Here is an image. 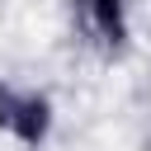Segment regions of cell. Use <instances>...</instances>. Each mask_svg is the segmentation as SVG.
Wrapping results in <instances>:
<instances>
[{"mask_svg": "<svg viewBox=\"0 0 151 151\" xmlns=\"http://www.w3.org/2000/svg\"><path fill=\"white\" fill-rule=\"evenodd\" d=\"M76 19L104 52H118L127 38V5L123 0H76Z\"/></svg>", "mask_w": 151, "mask_h": 151, "instance_id": "cell-2", "label": "cell"}, {"mask_svg": "<svg viewBox=\"0 0 151 151\" xmlns=\"http://www.w3.org/2000/svg\"><path fill=\"white\" fill-rule=\"evenodd\" d=\"M47 127H52V104L42 94L0 85V132H9L24 146H42L47 142Z\"/></svg>", "mask_w": 151, "mask_h": 151, "instance_id": "cell-1", "label": "cell"}]
</instances>
